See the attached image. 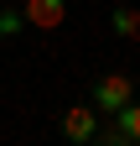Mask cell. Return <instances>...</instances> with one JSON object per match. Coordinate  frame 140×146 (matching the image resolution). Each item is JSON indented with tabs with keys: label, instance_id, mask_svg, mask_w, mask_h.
<instances>
[{
	"label": "cell",
	"instance_id": "obj_1",
	"mask_svg": "<svg viewBox=\"0 0 140 146\" xmlns=\"http://www.w3.org/2000/svg\"><path fill=\"white\" fill-rule=\"evenodd\" d=\"M130 99H135L130 73H104V78L94 84V104H99V110H109V115H114L119 104H130Z\"/></svg>",
	"mask_w": 140,
	"mask_h": 146
},
{
	"label": "cell",
	"instance_id": "obj_2",
	"mask_svg": "<svg viewBox=\"0 0 140 146\" xmlns=\"http://www.w3.org/2000/svg\"><path fill=\"white\" fill-rule=\"evenodd\" d=\"M62 136L73 141V146H88L94 136H99V115H94V104H73L62 115Z\"/></svg>",
	"mask_w": 140,
	"mask_h": 146
},
{
	"label": "cell",
	"instance_id": "obj_3",
	"mask_svg": "<svg viewBox=\"0 0 140 146\" xmlns=\"http://www.w3.org/2000/svg\"><path fill=\"white\" fill-rule=\"evenodd\" d=\"M62 16H67V0H26V5H21V21L37 26V31L62 26Z\"/></svg>",
	"mask_w": 140,
	"mask_h": 146
},
{
	"label": "cell",
	"instance_id": "obj_4",
	"mask_svg": "<svg viewBox=\"0 0 140 146\" xmlns=\"http://www.w3.org/2000/svg\"><path fill=\"white\" fill-rule=\"evenodd\" d=\"M114 131L125 136V141H135V146H140V104H135V99L114 110Z\"/></svg>",
	"mask_w": 140,
	"mask_h": 146
},
{
	"label": "cell",
	"instance_id": "obj_5",
	"mask_svg": "<svg viewBox=\"0 0 140 146\" xmlns=\"http://www.w3.org/2000/svg\"><path fill=\"white\" fill-rule=\"evenodd\" d=\"M109 26H114V36H140V11L135 5H114V16H109Z\"/></svg>",
	"mask_w": 140,
	"mask_h": 146
},
{
	"label": "cell",
	"instance_id": "obj_6",
	"mask_svg": "<svg viewBox=\"0 0 140 146\" xmlns=\"http://www.w3.org/2000/svg\"><path fill=\"white\" fill-rule=\"evenodd\" d=\"M21 31V11H0V36H16Z\"/></svg>",
	"mask_w": 140,
	"mask_h": 146
},
{
	"label": "cell",
	"instance_id": "obj_7",
	"mask_svg": "<svg viewBox=\"0 0 140 146\" xmlns=\"http://www.w3.org/2000/svg\"><path fill=\"white\" fill-rule=\"evenodd\" d=\"M88 146H135V141H125V136H119V131H104V136H94Z\"/></svg>",
	"mask_w": 140,
	"mask_h": 146
}]
</instances>
